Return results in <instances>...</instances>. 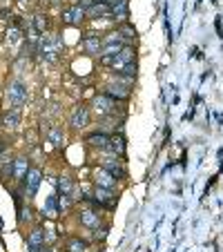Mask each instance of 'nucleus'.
Instances as JSON below:
<instances>
[{
	"instance_id": "nucleus-1",
	"label": "nucleus",
	"mask_w": 223,
	"mask_h": 252,
	"mask_svg": "<svg viewBox=\"0 0 223 252\" xmlns=\"http://www.w3.org/2000/svg\"><path fill=\"white\" fill-rule=\"evenodd\" d=\"M63 49H65V45H63V38L58 33H43V36H40L38 56L43 63H56L58 58H61Z\"/></svg>"
},
{
	"instance_id": "nucleus-2",
	"label": "nucleus",
	"mask_w": 223,
	"mask_h": 252,
	"mask_svg": "<svg viewBox=\"0 0 223 252\" xmlns=\"http://www.w3.org/2000/svg\"><path fill=\"white\" fill-rule=\"evenodd\" d=\"M92 112H94L98 119H107V116L116 114L119 112V100H114L112 96H107L103 92V94H96L94 98H92Z\"/></svg>"
},
{
	"instance_id": "nucleus-3",
	"label": "nucleus",
	"mask_w": 223,
	"mask_h": 252,
	"mask_svg": "<svg viewBox=\"0 0 223 252\" xmlns=\"http://www.w3.org/2000/svg\"><path fill=\"white\" fill-rule=\"evenodd\" d=\"M7 100H9L11 107H23L29 100V90L20 78L9 81V85H7Z\"/></svg>"
},
{
	"instance_id": "nucleus-4",
	"label": "nucleus",
	"mask_w": 223,
	"mask_h": 252,
	"mask_svg": "<svg viewBox=\"0 0 223 252\" xmlns=\"http://www.w3.org/2000/svg\"><path fill=\"white\" fill-rule=\"evenodd\" d=\"M105 94L112 96L114 100H119V103H123V100H129V96H132V85L125 81H121L119 76H114L112 81L105 83Z\"/></svg>"
},
{
	"instance_id": "nucleus-5",
	"label": "nucleus",
	"mask_w": 223,
	"mask_h": 252,
	"mask_svg": "<svg viewBox=\"0 0 223 252\" xmlns=\"http://www.w3.org/2000/svg\"><path fill=\"white\" fill-rule=\"evenodd\" d=\"M78 221H81V225H85L87 230H98V225L103 223V219H100V208H96L94 203H85L81 208V212H78Z\"/></svg>"
},
{
	"instance_id": "nucleus-6",
	"label": "nucleus",
	"mask_w": 223,
	"mask_h": 252,
	"mask_svg": "<svg viewBox=\"0 0 223 252\" xmlns=\"http://www.w3.org/2000/svg\"><path fill=\"white\" fill-rule=\"evenodd\" d=\"M90 201L96 205V208L112 210V208H116L119 194H114V190H107V188H98V186H94V192H92Z\"/></svg>"
},
{
	"instance_id": "nucleus-7",
	"label": "nucleus",
	"mask_w": 223,
	"mask_h": 252,
	"mask_svg": "<svg viewBox=\"0 0 223 252\" xmlns=\"http://www.w3.org/2000/svg\"><path fill=\"white\" fill-rule=\"evenodd\" d=\"M20 183H23V194L27 196V199H32V196H36L40 183H43V172H40L38 167H29L27 176H25Z\"/></svg>"
},
{
	"instance_id": "nucleus-8",
	"label": "nucleus",
	"mask_w": 223,
	"mask_h": 252,
	"mask_svg": "<svg viewBox=\"0 0 223 252\" xmlns=\"http://www.w3.org/2000/svg\"><path fill=\"white\" fill-rule=\"evenodd\" d=\"M92 121V107L90 105H76L69 114V127L71 129H85Z\"/></svg>"
},
{
	"instance_id": "nucleus-9",
	"label": "nucleus",
	"mask_w": 223,
	"mask_h": 252,
	"mask_svg": "<svg viewBox=\"0 0 223 252\" xmlns=\"http://www.w3.org/2000/svg\"><path fill=\"white\" fill-rule=\"evenodd\" d=\"M123 47H125V43L119 36V32L109 33V36L103 38V52H100V58H114Z\"/></svg>"
},
{
	"instance_id": "nucleus-10",
	"label": "nucleus",
	"mask_w": 223,
	"mask_h": 252,
	"mask_svg": "<svg viewBox=\"0 0 223 252\" xmlns=\"http://www.w3.org/2000/svg\"><path fill=\"white\" fill-rule=\"evenodd\" d=\"M129 63H136V49H134L132 45H125V47L114 56V61H112V67H109V69L114 71V74H119V71L123 69L125 65H129Z\"/></svg>"
},
{
	"instance_id": "nucleus-11",
	"label": "nucleus",
	"mask_w": 223,
	"mask_h": 252,
	"mask_svg": "<svg viewBox=\"0 0 223 252\" xmlns=\"http://www.w3.org/2000/svg\"><path fill=\"white\" fill-rule=\"evenodd\" d=\"M100 167H105L109 174H114L119 181L127 176V170H125V163H123V157H107V154H105V158L100 161Z\"/></svg>"
},
{
	"instance_id": "nucleus-12",
	"label": "nucleus",
	"mask_w": 223,
	"mask_h": 252,
	"mask_svg": "<svg viewBox=\"0 0 223 252\" xmlns=\"http://www.w3.org/2000/svg\"><path fill=\"white\" fill-rule=\"evenodd\" d=\"M87 18V11L83 9L81 5H71L67 7L65 11L61 14V20L65 25H71V27H78V25H83V20Z\"/></svg>"
},
{
	"instance_id": "nucleus-13",
	"label": "nucleus",
	"mask_w": 223,
	"mask_h": 252,
	"mask_svg": "<svg viewBox=\"0 0 223 252\" xmlns=\"http://www.w3.org/2000/svg\"><path fill=\"white\" fill-rule=\"evenodd\" d=\"M116 183H119V179H116L114 174H109L105 167H96L94 170V186L98 188H107V190H116Z\"/></svg>"
},
{
	"instance_id": "nucleus-14",
	"label": "nucleus",
	"mask_w": 223,
	"mask_h": 252,
	"mask_svg": "<svg viewBox=\"0 0 223 252\" xmlns=\"http://www.w3.org/2000/svg\"><path fill=\"white\" fill-rule=\"evenodd\" d=\"M47 248V241H45V230L43 228H33L27 237V250L29 252H43Z\"/></svg>"
},
{
	"instance_id": "nucleus-15",
	"label": "nucleus",
	"mask_w": 223,
	"mask_h": 252,
	"mask_svg": "<svg viewBox=\"0 0 223 252\" xmlns=\"http://www.w3.org/2000/svg\"><path fill=\"white\" fill-rule=\"evenodd\" d=\"M103 154H107V157H123L125 154V136H123V132L112 134V136H109V145L103 150Z\"/></svg>"
},
{
	"instance_id": "nucleus-16",
	"label": "nucleus",
	"mask_w": 223,
	"mask_h": 252,
	"mask_svg": "<svg viewBox=\"0 0 223 252\" xmlns=\"http://www.w3.org/2000/svg\"><path fill=\"white\" fill-rule=\"evenodd\" d=\"M109 136H112V134H105V132H100V129H96V132L87 134L85 143L90 145L92 150H98V152H103V150L109 145Z\"/></svg>"
},
{
	"instance_id": "nucleus-17",
	"label": "nucleus",
	"mask_w": 223,
	"mask_h": 252,
	"mask_svg": "<svg viewBox=\"0 0 223 252\" xmlns=\"http://www.w3.org/2000/svg\"><path fill=\"white\" fill-rule=\"evenodd\" d=\"M83 49H85V54H90V56L100 58V52H103V38L96 36V33H90V36L83 38Z\"/></svg>"
},
{
	"instance_id": "nucleus-18",
	"label": "nucleus",
	"mask_w": 223,
	"mask_h": 252,
	"mask_svg": "<svg viewBox=\"0 0 223 252\" xmlns=\"http://www.w3.org/2000/svg\"><path fill=\"white\" fill-rule=\"evenodd\" d=\"M0 121H2V127L5 129H18L23 116H20L18 107H14V110H5V114H2V119Z\"/></svg>"
},
{
	"instance_id": "nucleus-19",
	"label": "nucleus",
	"mask_w": 223,
	"mask_h": 252,
	"mask_svg": "<svg viewBox=\"0 0 223 252\" xmlns=\"http://www.w3.org/2000/svg\"><path fill=\"white\" fill-rule=\"evenodd\" d=\"M116 32H119V36L123 38V43L125 45H136V29H134V25H129L127 20L125 23H121L119 27H116Z\"/></svg>"
},
{
	"instance_id": "nucleus-20",
	"label": "nucleus",
	"mask_w": 223,
	"mask_h": 252,
	"mask_svg": "<svg viewBox=\"0 0 223 252\" xmlns=\"http://www.w3.org/2000/svg\"><path fill=\"white\" fill-rule=\"evenodd\" d=\"M87 18H112V7L105 0H98L92 9H87Z\"/></svg>"
},
{
	"instance_id": "nucleus-21",
	"label": "nucleus",
	"mask_w": 223,
	"mask_h": 252,
	"mask_svg": "<svg viewBox=\"0 0 223 252\" xmlns=\"http://www.w3.org/2000/svg\"><path fill=\"white\" fill-rule=\"evenodd\" d=\"M29 172V158L27 157H16L14 158V181H23Z\"/></svg>"
},
{
	"instance_id": "nucleus-22",
	"label": "nucleus",
	"mask_w": 223,
	"mask_h": 252,
	"mask_svg": "<svg viewBox=\"0 0 223 252\" xmlns=\"http://www.w3.org/2000/svg\"><path fill=\"white\" fill-rule=\"evenodd\" d=\"M112 18L121 20V23H125L127 20V14H129V5L127 0H116V2H112Z\"/></svg>"
},
{
	"instance_id": "nucleus-23",
	"label": "nucleus",
	"mask_w": 223,
	"mask_h": 252,
	"mask_svg": "<svg viewBox=\"0 0 223 252\" xmlns=\"http://www.w3.org/2000/svg\"><path fill=\"white\" fill-rule=\"evenodd\" d=\"M47 141L52 143L54 148H63L65 145V129L61 125H54V127L47 129Z\"/></svg>"
},
{
	"instance_id": "nucleus-24",
	"label": "nucleus",
	"mask_w": 223,
	"mask_h": 252,
	"mask_svg": "<svg viewBox=\"0 0 223 252\" xmlns=\"http://www.w3.org/2000/svg\"><path fill=\"white\" fill-rule=\"evenodd\" d=\"M43 214H45V217H49V219H58V214H61V205H58V196H49V199L45 201Z\"/></svg>"
},
{
	"instance_id": "nucleus-25",
	"label": "nucleus",
	"mask_w": 223,
	"mask_h": 252,
	"mask_svg": "<svg viewBox=\"0 0 223 252\" xmlns=\"http://www.w3.org/2000/svg\"><path fill=\"white\" fill-rule=\"evenodd\" d=\"M29 29H32L33 33H38V36H43V33L47 32V16L36 14V16L32 18V23H29Z\"/></svg>"
},
{
	"instance_id": "nucleus-26",
	"label": "nucleus",
	"mask_w": 223,
	"mask_h": 252,
	"mask_svg": "<svg viewBox=\"0 0 223 252\" xmlns=\"http://www.w3.org/2000/svg\"><path fill=\"white\" fill-rule=\"evenodd\" d=\"M54 186H58V190H61V194H74V192H76V183L71 181L69 176H61V179H58V181H54Z\"/></svg>"
},
{
	"instance_id": "nucleus-27",
	"label": "nucleus",
	"mask_w": 223,
	"mask_h": 252,
	"mask_svg": "<svg viewBox=\"0 0 223 252\" xmlns=\"http://www.w3.org/2000/svg\"><path fill=\"white\" fill-rule=\"evenodd\" d=\"M67 252H87V243L81 237H71L67 241Z\"/></svg>"
},
{
	"instance_id": "nucleus-28",
	"label": "nucleus",
	"mask_w": 223,
	"mask_h": 252,
	"mask_svg": "<svg viewBox=\"0 0 223 252\" xmlns=\"http://www.w3.org/2000/svg\"><path fill=\"white\" fill-rule=\"evenodd\" d=\"M20 40H23V32H20L18 27H11L9 33H7V43H9L11 47H16V45H20Z\"/></svg>"
},
{
	"instance_id": "nucleus-29",
	"label": "nucleus",
	"mask_w": 223,
	"mask_h": 252,
	"mask_svg": "<svg viewBox=\"0 0 223 252\" xmlns=\"http://www.w3.org/2000/svg\"><path fill=\"white\" fill-rule=\"evenodd\" d=\"M96 2H98V0H78V5H81L85 11H87V9H92V7H94Z\"/></svg>"
},
{
	"instance_id": "nucleus-30",
	"label": "nucleus",
	"mask_w": 223,
	"mask_h": 252,
	"mask_svg": "<svg viewBox=\"0 0 223 252\" xmlns=\"http://www.w3.org/2000/svg\"><path fill=\"white\" fill-rule=\"evenodd\" d=\"M43 252H56V250H54V248H45Z\"/></svg>"
},
{
	"instance_id": "nucleus-31",
	"label": "nucleus",
	"mask_w": 223,
	"mask_h": 252,
	"mask_svg": "<svg viewBox=\"0 0 223 252\" xmlns=\"http://www.w3.org/2000/svg\"><path fill=\"white\" fill-rule=\"evenodd\" d=\"M54 2H56V0H54Z\"/></svg>"
}]
</instances>
